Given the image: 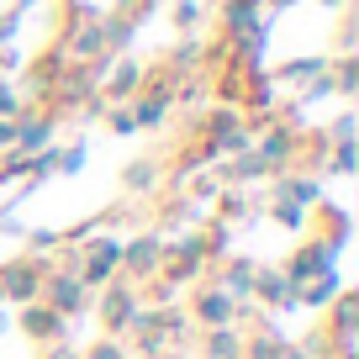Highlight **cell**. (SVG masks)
<instances>
[{
    "mask_svg": "<svg viewBox=\"0 0 359 359\" xmlns=\"http://www.w3.org/2000/svg\"><path fill=\"white\" fill-rule=\"evenodd\" d=\"M79 291H85V280H74V275H69V280H53V285H48V296H53V312H58V317L74 312V306H79Z\"/></svg>",
    "mask_w": 359,
    "mask_h": 359,
    "instance_id": "obj_1",
    "label": "cell"
},
{
    "mask_svg": "<svg viewBox=\"0 0 359 359\" xmlns=\"http://www.w3.org/2000/svg\"><path fill=\"white\" fill-rule=\"evenodd\" d=\"M122 264V248H111V243H101L95 254H90V269H85V280H106L111 269Z\"/></svg>",
    "mask_w": 359,
    "mask_h": 359,
    "instance_id": "obj_2",
    "label": "cell"
},
{
    "mask_svg": "<svg viewBox=\"0 0 359 359\" xmlns=\"http://www.w3.org/2000/svg\"><path fill=\"white\" fill-rule=\"evenodd\" d=\"M212 354H217V359H238V354H243L238 333H212Z\"/></svg>",
    "mask_w": 359,
    "mask_h": 359,
    "instance_id": "obj_5",
    "label": "cell"
},
{
    "mask_svg": "<svg viewBox=\"0 0 359 359\" xmlns=\"http://www.w3.org/2000/svg\"><path fill=\"white\" fill-rule=\"evenodd\" d=\"M6 291L11 296H32L37 291V269H11V275H6Z\"/></svg>",
    "mask_w": 359,
    "mask_h": 359,
    "instance_id": "obj_4",
    "label": "cell"
},
{
    "mask_svg": "<svg viewBox=\"0 0 359 359\" xmlns=\"http://www.w3.org/2000/svg\"><path fill=\"white\" fill-rule=\"evenodd\" d=\"M196 312H201V323L222 327L227 317H233V302H227V296H201V306H196Z\"/></svg>",
    "mask_w": 359,
    "mask_h": 359,
    "instance_id": "obj_3",
    "label": "cell"
},
{
    "mask_svg": "<svg viewBox=\"0 0 359 359\" xmlns=\"http://www.w3.org/2000/svg\"><path fill=\"white\" fill-rule=\"evenodd\" d=\"M154 259H158V248H154V243H137L133 254H127V264H133V269H154Z\"/></svg>",
    "mask_w": 359,
    "mask_h": 359,
    "instance_id": "obj_6",
    "label": "cell"
},
{
    "mask_svg": "<svg viewBox=\"0 0 359 359\" xmlns=\"http://www.w3.org/2000/svg\"><path fill=\"white\" fill-rule=\"evenodd\" d=\"M259 291H264V296H280V291H285V280H275V275H264V280H259Z\"/></svg>",
    "mask_w": 359,
    "mask_h": 359,
    "instance_id": "obj_7",
    "label": "cell"
},
{
    "mask_svg": "<svg viewBox=\"0 0 359 359\" xmlns=\"http://www.w3.org/2000/svg\"><path fill=\"white\" fill-rule=\"evenodd\" d=\"M90 359H122V348H111V344H101V348H95V354H90Z\"/></svg>",
    "mask_w": 359,
    "mask_h": 359,
    "instance_id": "obj_8",
    "label": "cell"
},
{
    "mask_svg": "<svg viewBox=\"0 0 359 359\" xmlns=\"http://www.w3.org/2000/svg\"><path fill=\"white\" fill-rule=\"evenodd\" d=\"M285 359H312V354H302V348H296V354H285Z\"/></svg>",
    "mask_w": 359,
    "mask_h": 359,
    "instance_id": "obj_9",
    "label": "cell"
}]
</instances>
